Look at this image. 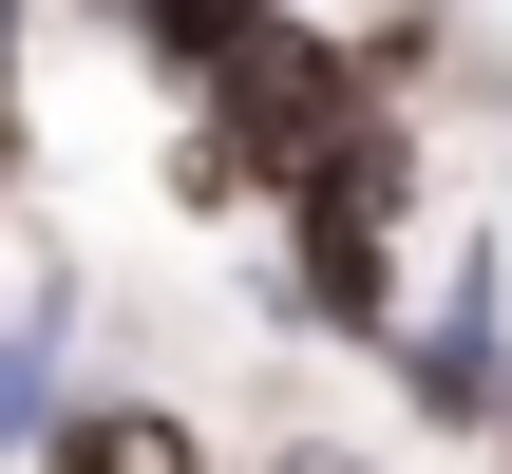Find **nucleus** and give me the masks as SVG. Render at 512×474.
Listing matches in <instances>:
<instances>
[{
    "label": "nucleus",
    "instance_id": "nucleus-2",
    "mask_svg": "<svg viewBox=\"0 0 512 474\" xmlns=\"http://www.w3.org/2000/svg\"><path fill=\"white\" fill-rule=\"evenodd\" d=\"M95 19H114V57H133V76H171V95H190L209 57H247V38H266V19H304V0H95Z\"/></svg>",
    "mask_w": 512,
    "mask_h": 474
},
{
    "label": "nucleus",
    "instance_id": "nucleus-3",
    "mask_svg": "<svg viewBox=\"0 0 512 474\" xmlns=\"http://www.w3.org/2000/svg\"><path fill=\"white\" fill-rule=\"evenodd\" d=\"M76 19H95V0H76Z\"/></svg>",
    "mask_w": 512,
    "mask_h": 474
},
{
    "label": "nucleus",
    "instance_id": "nucleus-1",
    "mask_svg": "<svg viewBox=\"0 0 512 474\" xmlns=\"http://www.w3.org/2000/svg\"><path fill=\"white\" fill-rule=\"evenodd\" d=\"M19 474H228V456H209V418H190L171 380H114V361H95V380L57 399V437H38Z\"/></svg>",
    "mask_w": 512,
    "mask_h": 474
}]
</instances>
